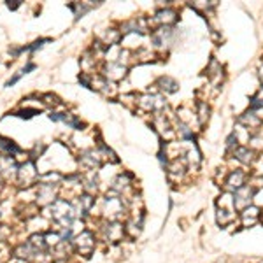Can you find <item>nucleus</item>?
Returning <instances> with one entry per match:
<instances>
[{
  "instance_id": "obj_1",
  "label": "nucleus",
  "mask_w": 263,
  "mask_h": 263,
  "mask_svg": "<svg viewBox=\"0 0 263 263\" xmlns=\"http://www.w3.org/2000/svg\"><path fill=\"white\" fill-rule=\"evenodd\" d=\"M49 209H51V217L56 221V223H60L63 228L71 227L77 217L74 205L71 202H67V200H56V202L51 204Z\"/></svg>"
},
{
  "instance_id": "obj_2",
  "label": "nucleus",
  "mask_w": 263,
  "mask_h": 263,
  "mask_svg": "<svg viewBox=\"0 0 263 263\" xmlns=\"http://www.w3.org/2000/svg\"><path fill=\"white\" fill-rule=\"evenodd\" d=\"M102 211H104V216L107 217L109 221H120V217L125 214L126 211L123 196L114 191L107 193V196L104 199V207H102Z\"/></svg>"
},
{
  "instance_id": "obj_3",
  "label": "nucleus",
  "mask_w": 263,
  "mask_h": 263,
  "mask_svg": "<svg viewBox=\"0 0 263 263\" xmlns=\"http://www.w3.org/2000/svg\"><path fill=\"white\" fill-rule=\"evenodd\" d=\"M137 105L144 113H153L156 116V114L165 113L167 100L162 95H156V93H144V95L137 97Z\"/></svg>"
},
{
  "instance_id": "obj_4",
  "label": "nucleus",
  "mask_w": 263,
  "mask_h": 263,
  "mask_svg": "<svg viewBox=\"0 0 263 263\" xmlns=\"http://www.w3.org/2000/svg\"><path fill=\"white\" fill-rule=\"evenodd\" d=\"M178 21V11L172 9V7H162L155 12V16L149 19L151 27H172Z\"/></svg>"
},
{
  "instance_id": "obj_5",
  "label": "nucleus",
  "mask_w": 263,
  "mask_h": 263,
  "mask_svg": "<svg viewBox=\"0 0 263 263\" xmlns=\"http://www.w3.org/2000/svg\"><path fill=\"white\" fill-rule=\"evenodd\" d=\"M246 179H248V174L242 168H233V170H230L227 174V178L223 181V186L228 193H235L242 186H246Z\"/></svg>"
},
{
  "instance_id": "obj_6",
  "label": "nucleus",
  "mask_w": 263,
  "mask_h": 263,
  "mask_svg": "<svg viewBox=\"0 0 263 263\" xmlns=\"http://www.w3.org/2000/svg\"><path fill=\"white\" fill-rule=\"evenodd\" d=\"M74 246H76L77 253L84 254V256H90L95 249V235L88 230H83L81 233H77L76 239H74Z\"/></svg>"
},
{
  "instance_id": "obj_7",
  "label": "nucleus",
  "mask_w": 263,
  "mask_h": 263,
  "mask_svg": "<svg viewBox=\"0 0 263 263\" xmlns=\"http://www.w3.org/2000/svg\"><path fill=\"white\" fill-rule=\"evenodd\" d=\"M254 186L251 184H246V186H242L240 190H237L233 193V202H235V209L237 211H244L246 207H249L254 199Z\"/></svg>"
},
{
  "instance_id": "obj_8",
  "label": "nucleus",
  "mask_w": 263,
  "mask_h": 263,
  "mask_svg": "<svg viewBox=\"0 0 263 263\" xmlns=\"http://www.w3.org/2000/svg\"><path fill=\"white\" fill-rule=\"evenodd\" d=\"M239 125L244 126V128H248L249 132H251V135H256V134H260L263 121H261V118L254 113V111H246L244 114H240L239 116Z\"/></svg>"
},
{
  "instance_id": "obj_9",
  "label": "nucleus",
  "mask_w": 263,
  "mask_h": 263,
  "mask_svg": "<svg viewBox=\"0 0 263 263\" xmlns=\"http://www.w3.org/2000/svg\"><path fill=\"white\" fill-rule=\"evenodd\" d=\"M126 72H128V67L120 63V61H109V63L104 67V77L107 81H111V83L121 81L123 77L126 76Z\"/></svg>"
},
{
  "instance_id": "obj_10",
  "label": "nucleus",
  "mask_w": 263,
  "mask_h": 263,
  "mask_svg": "<svg viewBox=\"0 0 263 263\" xmlns=\"http://www.w3.org/2000/svg\"><path fill=\"white\" fill-rule=\"evenodd\" d=\"M104 230V237L107 239V242H120L125 237V225L120 221H107Z\"/></svg>"
},
{
  "instance_id": "obj_11",
  "label": "nucleus",
  "mask_w": 263,
  "mask_h": 263,
  "mask_svg": "<svg viewBox=\"0 0 263 263\" xmlns=\"http://www.w3.org/2000/svg\"><path fill=\"white\" fill-rule=\"evenodd\" d=\"M18 181L21 183V186H30L39 181V174L35 170V165L32 162H27L25 165L18 168Z\"/></svg>"
},
{
  "instance_id": "obj_12",
  "label": "nucleus",
  "mask_w": 263,
  "mask_h": 263,
  "mask_svg": "<svg viewBox=\"0 0 263 263\" xmlns=\"http://www.w3.org/2000/svg\"><path fill=\"white\" fill-rule=\"evenodd\" d=\"M102 153L100 151H95V149H90L86 151V153L81 155L79 158V165L84 168V170H95L102 165Z\"/></svg>"
},
{
  "instance_id": "obj_13",
  "label": "nucleus",
  "mask_w": 263,
  "mask_h": 263,
  "mask_svg": "<svg viewBox=\"0 0 263 263\" xmlns=\"http://www.w3.org/2000/svg\"><path fill=\"white\" fill-rule=\"evenodd\" d=\"M232 155L242 165H251V163H254V160H256V151L251 149L249 146H237L232 151Z\"/></svg>"
},
{
  "instance_id": "obj_14",
  "label": "nucleus",
  "mask_w": 263,
  "mask_h": 263,
  "mask_svg": "<svg viewBox=\"0 0 263 263\" xmlns=\"http://www.w3.org/2000/svg\"><path fill=\"white\" fill-rule=\"evenodd\" d=\"M186 160L184 158H178V160H170V162L167 163V172H168V178L172 181H181L184 176V172H186Z\"/></svg>"
},
{
  "instance_id": "obj_15",
  "label": "nucleus",
  "mask_w": 263,
  "mask_h": 263,
  "mask_svg": "<svg viewBox=\"0 0 263 263\" xmlns=\"http://www.w3.org/2000/svg\"><path fill=\"white\" fill-rule=\"evenodd\" d=\"M260 207H256V205H249V207H246L244 211H240V221L244 227H253V225H256L258 221H260Z\"/></svg>"
},
{
  "instance_id": "obj_16",
  "label": "nucleus",
  "mask_w": 263,
  "mask_h": 263,
  "mask_svg": "<svg viewBox=\"0 0 263 263\" xmlns=\"http://www.w3.org/2000/svg\"><path fill=\"white\" fill-rule=\"evenodd\" d=\"M55 200V186H48V184H39V191H37V204L40 205H51Z\"/></svg>"
},
{
  "instance_id": "obj_17",
  "label": "nucleus",
  "mask_w": 263,
  "mask_h": 263,
  "mask_svg": "<svg viewBox=\"0 0 263 263\" xmlns=\"http://www.w3.org/2000/svg\"><path fill=\"white\" fill-rule=\"evenodd\" d=\"M156 86H158L160 92L165 93V95L176 93V92L179 90V83L174 79V77H170V76H162V77H158V81H156Z\"/></svg>"
},
{
  "instance_id": "obj_18",
  "label": "nucleus",
  "mask_w": 263,
  "mask_h": 263,
  "mask_svg": "<svg viewBox=\"0 0 263 263\" xmlns=\"http://www.w3.org/2000/svg\"><path fill=\"white\" fill-rule=\"evenodd\" d=\"M49 118H51L53 121H63L65 125L72 126V128H76V130H81V126H83V123L69 113H53V114H49Z\"/></svg>"
},
{
  "instance_id": "obj_19",
  "label": "nucleus",
  "mask_w": 263,
  "mask_h": 263,
  "mask_svg": "<svg viewBox=\"0 0 263 263\" xmlns=\"http://www.w3.org/2000/svg\"><path fill=\"white\" fill-rule=\"evenodd\" d=\"M132 186V176L130 174H120L116 179L113 181V190L114 193H118V195L123 196V193H125L128 188Z\"/></svg>"
},
{
  "instance_id": "obj_20",
  "label": "nucleus",
  "mask_w": 263,
  "mask_h": 263,
  "mask_svg": "<svg viewBox=\"0 0 263 263\" xmlns=\"http://www.w3.org/2000/svg\"><path fill=\"white\" fill-rule=\"evenodd\" d=\"M196 120H199V125H205V123L209 121V118H211V107H209V104L205 100H199L196 102Z\"/></svg>"
},
{
  "instance_id": "obj_21",
  "label": "nucleus",
  "mask_w": 263,
  "mask_h": 263,
  "mask_svg": "<svg viewBox=\"0 0 263 263\" xmlns=\"http://www.w3.org/2000/svg\"><path fill=\"white\" fill-rule=\"evenodd\" d=\"M207 76L212 83H216V81H220L223 77V67L216 60H211V63L207 65Z\"/></svg>"
},
{
  "instance_id": "obj_22",
  "label": "nucleus",
  "mask_w": 263,
  "mask_h": 263,
  "mask_svg": "<svg viewBox=\"0 0 263 263\" xmlns=\"http://www.w3.org/2000/svg\"><path fill=\"white\" fill-rule=\"evenodd\" d=\"M237 217V212H233V211H225V209H217V212H216V220H217V223L221 225V227H227V225L232 223L233 220Z\"/></svg>"
},
{
  "instance_id": "obj_23",
  "label": "nucleus",
  "mask_w": 263,
  "mask_h": 263,
  "mask_svg": "<svg viewBox=\"0 0 263 263\" xmlns=\"http://www.w3.org/2000/svg\"><path fill=\"white\" fill-rule=\"evenodd\" d=\"M0 147L2 149H6L7 155H14L19 151V147L16 146L14 141H11V139H6V137H0Z\"/></svg>"
},
{
  "instance_id": "obj_24",
  "label": "nucleus",
  "mask_w": 263,
  "mask_h": 263,
  "mask_svg": "<svg viewBox=\"0 0 263 263\" xmlns=\"http://www.w3.org/2000/svg\"><path fill=\"white\" fill-rule=\"evenodd\" d=\"M34 69H35V65H34V63H28L27 67H25V69H21V71H19L18 74H14V77H11V79H9V81H7V83H6V86H9V88H11L12 84H16V83H18L19 79H21V77L25 76V74H28V72H30V71H34Z\"/></svg>"
},
{
  "instance_id": "obj_25",
  "label": "nucleus",
  "mask_w": 263,
  "mask_h": 263,
  "mask_svg": "<svg viewBox=\"0 0 263 263\" xmlns=\"http://www.w3.org/2000/svg\"><path fill=\"white\" fill-rule=\"evenodd\" d=\"M263 109V86L251 97V111Z\"/></svg>"
},
{
  "instance_id": "obj_26",
  "label": "nucleus",
  "mask_w": 263,
  "mask_h": 263,
  "mask_svg": "<svg viewBox=\"0 0 263 263\" xmlns=\"http://www.w3.org/2000/svg\"><path fill=\"white\" fill-rule=\"evenodd\" d=\"M35 114H39V111H37V109H21V111H16L14 116L25 118V120H30V118H34Z\"/></svg>"
},
{
  "instance_id": "obj_27",
  "label": "nucleus",
  "mask_w": 263,
  "mask_h": 263,
  "mask_svg": "<svg viewBox=\"0 0 263 263\" xmlns=\"http://www.w3.org/2000/svg\"><path fill=\"white\" fill-rule=\"evenodd\" d=\"M49 40H51V39H39V40H35V42L32 44L30 48H27V49H30V51H35L37 48H42L44 44H46V42H49Z\"/></svg>"
},
{
  "instance_id": "obj_28",
  "label": "nucleus",
  "mask_w": 263,
  "mask_h": 263,
  "mask_svg": "<svg viewBox=\"0 0 263 263\" xmlns=\"http://www.w3.org/2000/svg\"><path fill=\"white\" fill-rule=\"evenodd\" d=\"M7 7H9V9H16V7H19V2L18 0H14V2H7Z\"/></svg>"
},
{
  "instance_id": "obj_29",
  "label": "nucleus",
  "mask_w": 263,
  "mask_h": 263,
  "mask_svg": "<svg viewBox=\"0 0 263 263\" xmlns=\"http://www.w3.org/2000/svg\"><path fill=\"white\" fill-rule=\"evenodd\" d=\"M260 221H261V223H263V212H261V216H260Z\"/></svg>"
}]
</instances>
